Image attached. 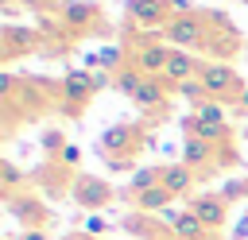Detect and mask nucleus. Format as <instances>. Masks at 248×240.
I'll return each instance as SVG.
<instances>
[{
  "mask_svg": "<svg viewBox=\"0 0 248 240\" xmlns=\"http://www.w3.org/2000/svg\"><path fill=\"white\" fill-rule=\"evenodd\" d=\"M163 39H167L174 50H190V54L209 50V12H194V8L178 12V15L167 23Z\"/></svg>",
  "mask_w": 248,
  "mask_h": 240,
  "instance_id": "nucleus-1",
  "label": "nucleus"
},
{
  "mask_svg": "<svg viewBox=\"0 0 248 240\" xmlns=\"http://www.w3.org/2000/svg\"><path fill=\"white\" fill-rule=\"evenodd\" d=\"M147 147V128H140V124H112L108 132H105V139H101V151H105V163L108 166H132V159H136V151H143Z\"/></svg>",
  "mask_w": 248,
  "mask_h": 240,
  "instance_id": "nucleus-2",
  "label": "nucleus"
},
{
  "mask_svg": "<svg viewBox=\"0 0 248 240\" xmlns=\"http://www.w3.org/2000/svg\"><path fill=\"white\" fill-rule=\"evenodd\" d=\"M198 81H202L205 97H209V101H221V105H236L240 93L248 89V85L240 81V74H236L229 62H202Z\"/></svg>",
  "mask_w": 248,
  "mask_h": 240,
  "instance_id": "nucleus-3",
  "label": "nucleus"
},
{
  "mask_svg": "<svg viewBox=\"0 0 248 240\" xmlns=\"http://www.w3.org/2000/svg\"><path fill=\"white\" fill-rule=\"evenodd\" d=\"M58 105H62V116H81L85 105L93 101L97 93V81H93V70H70L62 77V89H58Z\"/></svg>",
  "mask_w": 248,
  "mask_h": 240,
  "instance_id": "nucleus-4",
  "label": "nucleus"
},
{
  "mask_svg": "<svg viewBox=\"0 0 248 240\" xmlns=\"http://www.w3.org/2000/svg\"><path fill=\"white\" fill-rule=\"evenodd\" d=\"M178 15V4L170 0H128V19L147 31H167V23Z\"/></svg>",
  "mask_w": 248,
  "mask_h": 240,
  "instance_id": "nucleus-5",
  "label": "nucleus"
},
{
  "mask_svg": "<svg viewBox=\"0 0 248 240\" xmlns=\"http://www.w3.org/2000/svg\"><path fill=\"white\" fill-rule=\"evenodd\" d=\"M101 23V8L93 4V0H66L62 8H58V27L66 31V35H85V31H93Z\"/></svg>",
  "mask_w": 248,
  "mask_h": 240,
  "instance_id": "nucleus-6",
  "label": "nucleus"
},
{
  "mask_svg": "<svg viewBox=\"0 0 248 240\" xmlns=\"http://www.w3.org/2000/svg\"><path fill=\"white\" fill-rule=\"evenodd\" d=\"M217 151H221V147L209 143V139H202V135H182V163H186L194 174L213 170V166H225V163H229L225 155H232V151H225V155H217Z\"/></svg>",
  "mask_w": 248,
  "mask_h": 240,
  "instance_id": "nucleus-7",
  "label": "nucleus"
},
{
  "mask_svg": "<svg viewBox=\"0 0 248 240\" xmlns=\"http://www.w3.org/2000/svg\"><path fill=\"white\" fill-rule=\"evenodd\" d=\"M70 197H74L81 209L101 213V209L112 201V186H108L105 178H93V174H74V182H70Z\"/></svg>",
  "mask_w": 248,
  "mask_h": 240,
  "instance_id": "nucleus-8",
  "label": "nucleus"
},
{
  "mask_svg": "<svg viewBox=\"0 0 248 240\" xmlns=\"http://www.w3.org/2000/svg\"><path fill=\"white\" fill-rule=\"evenodd\" d=\"M190 213H198V221L209 228V232H221L225 221H229V197L225 194H194L186 201Z\"/></svg>",
  "mask_w": 248,
  "mask_h": 240,
  "instance_id": "nucleus-9",
  "label": "nucleus"
},
{
  "mask_svg": "<svg viewBox=\"0 0 248 240\" xmlns=\"http://www.w3.org/2000/svg\"><path fill=\"white\" fill-rule=\"evenodd\" d=\"M167 101H170V89L163 77H143V85L132 93V105L143 112V116H167Z\"/></svg>",
  "mask_w": 248,
  "mask_h": 240,
  "instance_id": "nucleus-10",
  "label": "nucleus"
},
{
  "mask_svg": "<svg viewBox=\"0 0 248 240\" xmlns=\"http://www.w3.org/2000/svg\"><path fill=\"white\" fill-rule=\"evenodd\" d=\"M170 50H174V46H167V43H159V39H143V43L128 54V62H136L147 77H163V70H167V62H170Z\"/></svg>",
  "mask_w": 248,
  "mask_h": 240,
  "instance_id": "nucleus-11",
  "label": "nucleus"
},
{
  "mask_svg": "<svg viewBox=\"0 0 248 240\" xmlns=\"http://www.w3.org/2000/svg\"><path fill=\"white\" fill-rule=\"evenodd\" d=\"M198 74H202V58H198V54H190V50H170V62H167V70H163V81L170 85V93H174L178 85L194 81Z\"/></svg>",
  "mask_w": 248,
  "mask_h": 240,
  "instance_id": "nucleus-12",
  "label": "nucleus"
},
{
  "mask_svg": "<svg viewBox=\"0 0 248 240\" xmlns=\"http://www.w3.org/2000/svg\"><path fill=\"white\" fill-rule=\"evenodd\" d=\"M182 135H202L209 143H217L221 151H232V128L229 124H213V120H202V116H182Z\"/></svg>",
  "mask_w": 248,
  "mask_h": 240,
  "instance_id": "nucleus-13",
  "label": "nucleus"
},
{
  "mask_svg": "<svg viewBox=\"0 0 248 240\" xmlns=\"http://www.w3.org/2000/svg\"><path fill=\"white\" fill-rule=\"evenodd\" d=\"M4 201H8L12 217H16L23 228H46V205H43L35 194H12V197H4Z\"/></svg>",
  "mask_w": 248,
  "mask_h": 240,
  "instance_id": "nucleus-14",
  "label": "nucleus"
},
{
  "mask_svg": "<svg viewBox=\"0 0 248 240\" xmlns=\"http://www.w3.org/2000/svg\"><path fill=\"white\" fill-rule=\"evenodd\" d=\"M163 217V225L178 236V240H209L213 232L198 221V213H190V209H167V213H159Z\"/></svg>",
  "mask_w": 248,
  "mask_h": 240,
  "instance_id": "nucleus-15",
  "label": "nucleus"
},
{
  "mask_svg": "<svg viewBox=\"0 0 248 240\" xmlns=\"http://www.w3.org/2000/svg\"><path fill=\"white\" fill-rule=\"evenodd\" d=\"M0 46H4V58H19V54H27V50L39 46V31L19 27V23H4V31H0Z\"/></svg>",
  "mask_w": 248,
  "mask_h": 240,
  "instance_id": "nucleus-16",
  "label": "nucleus"
},
{
  "mask_svg": "<svg viewBox=\"0 0 248 240\" xmlns=\"http://www.w3.org/2000/svg\"><path fill=\"white\" fill-rule=\"evenodd\" d=\"M194 170L186 166V163H163L159 166V186H167L174 197H186L190 194V186H194Z\"/></svg>",
  "mask_w": 248,
  "mask_h": 240,
  "instance_id": "nucleus-17",
  "label": "nucleus"
},
{
  "mask_svg": "<svg viewBox=\"0 0 248 240\" xmlns=\"http://www.w3.org/2000/svg\"><path fill=\"white\" fill-rule=\"evenodd\" d=\"M132 201H136V209H140V213H167V205L174 201V194H170L167 186H151V190L136 194Z\"/></svg>",
  "mask_w": 248,
  "mask_h": 240,
  "instance_id": "nucleus-18",
  "label": "nucleus"
},
{
  "mask_svg": "<svg viewBox=\"0 0 248 240\" xmlns=\"http://www.w3.org/2000/svg\"><path fill=\"white\" fill-rule=\"evenodd\" d=\"M143 77H147V74H143V70H140L136 62H128L124 70H116V77H112V89H120V93H124V97L132 101V93H136V89L143 85Z\"/></svg>",
  "mask_w": 248,
  "mask_h": 240,
  "instance_id": "nucleus-19",
  "label": "nucleus"
},
{
  "mask_svg": "<svg viewBox=\"0 0 248 240\" xmlns=\"http://www.w3.org/2000/svg\"><path fill=\"white\" fill-rule=\"evenodd\" d=\"M194 116H202V120H213V124H229V120H225V105H221V101H209V97L194 105Z\"/></svg>",
  "mask_w": 248,
  "mask_h": 240,
  "instance_id": "nucleus-20",
  "label": "nucleus"
},
{
  "mask_svg": "<svg viewBox=\"0 0 248 240\" xmlns=\"http://www.w3.org/2000/svg\"><path fill=\"white\" fill-rule=\"evenodd\" d=\"M151 186H159V166L140 170V174L132 178V186H128V190H132V197H136V194H143V190H151Z\"/></svg>",
  "mask_w": 248,
  "mask_h": 240,
  "instance_id": "nucleus-21",
  "label": "nucleus"
},
{
  "mask_svg": "<svg viewBox=\"0 0 248 240\" xmlns=\"http://www.w3.org/2000/svg\"><path fill=\"white\" fill-rule=\"evenodd\" d=\"M0 174H4V197H12V194H16V186L23 182V174H19V170H16V166H12L8 159L0 163Z\"/></svg>",
  "mask_w": 248,
  "mask_h": 240,
  "instance_id": "nucleus-22",
  "label": "nucleus"
},
{
  "mask_svg": "<svg viewBox=\"0 0 248 240\" xmlns=\"http://www.w3.org/2000/svg\"><path fill=\"white\" fill-rule=\"evenodd\" d=\"M12 4L23 8V12H35V15H39V12H58V8H62L58 0H12Z\"/></svg>",
  "mask_w": 248,
  "mask_h": 240,
  "instance_id": "nucleus-23",
  "label": "nucleus"
},
{
  "mask_svg": "<svg viewBox=\"0 0 248 240\" xmlns=\"http://www.w3.org/2000/svg\"><path fill=\"white\" fill-rule=\"evenodd\" d=\"M81 163V147H74V143H66V151L58 155V166H78Z\"/></svg>",
  "mask_w": 248,
  "mask_h": 240,
  "instance_id": "nucleus-24",
  "label": "nucleus"
},
{
  "mask_svg": "<svg viewBox=\"0 0 248 240\" xmlns=\"http://www.w3.org/2000/svg\"><path fill=\"white\" fill-rule=\"evenodd\" d=\"M85 232H89V236H105V232H108V221H105V217H97V213H89Z\"/></svg>",
  "mask_w": 248,
  "mask_h": 240,
  "instance_id": "nucleus-25",
  "label": "nucleus"
},
{
  "mask_svg": "<svg viewBox=\"0 0 248 240\" xmlns=\"http://www.w3.org/2000/svg\"><path fill=\"white\" fill-rule=\"evenodd\" d=\"M232 240H248V213L236 221V228H232Z\"/></svg>",
  "mask_w": 248,
  "mask_h": 240,
  "instance_id": "nucleus-26",
  "label": "nucleus"
},
{
  "mask_svg": "<svg viewBox=\"0 0 248 240\" xmlns=\"http://www.w3.org/2000/svg\"><path fill=\"white\" fill-rule=\"evenodd\" d=\"M19 240H46V228H23Z\"/></svg>",
  "mask_w": 248,
  "mask_h": 240,
  "instance_id": "nucleus-27",
  "label": "nucleus"
},
{
  "mask_svg": "<svg viewBox=\"0 0 248 240\" xmlns=\"http://www.w3.org/2000/svg\"><path fill=\"white\" fill-rule=\"evenodd\" d=\"M236 108H240V112H248V89L240 93V101H236Z\"/></svg>",
  "mask_w": 248,
  "mask_h": 240,
  "instance_id": "nucleus-28",
  "label": "nucleus"
},
{
  "mask_svg": "<svg viewBox=\"0 0 248 240\" xmlns=\"http://www.w3.org/2000/svg\"><path fill=\"white\" fill-rule=\"evenodd\" d=\"M62 240H93L89 232H70V236H62Z\"/></svg>",
  "mask_w": 248,
  "mask_h": 240,
  "instance_id": "nucleus-29",
  "label": "nucleus"
},
{
  "mask_svg": "<svg viewBox=\"0 0 248 240\" xmlns=\"http://www.w3.org/2000/svg\"><path fill=\"white\" fill-rule=\"evenodd\" d=\"M151 240H178L174 232H163V236H151Z\"/></svg>",
  "mask_w": 248,
  "mask_h": 240,
  "instance_id": "nucleus-30",
  "label": "nucleus"
}]
</instances>
